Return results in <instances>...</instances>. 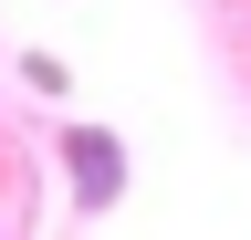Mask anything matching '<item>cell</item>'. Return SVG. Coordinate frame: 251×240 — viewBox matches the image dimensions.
Masks as SVG:
<instances>
[{
	"instance_id": "obj_1",
	"label": "cell",
	"mask_w": 251,
	"mask_h": 240,
	"mask_svg": "<svg viewBox=\"0 0 251 240\" xmlns=\"http://www.w3.org/2000/svg\"><path fill=\"white\" fill-rule=\"evenodd\" d=\"M52 167H63V188H74L84 219L126 209V188H136V146H126L105 115H63V126H52Z\"/></svg>"
},
{
	"instance_id": "obj_2",
	"label": "cell",
	"mask_w": 251,
	"mask_h": 240,
	"mask_svg": "<svg viewBox=\"0 0 251 240\" xmlns=\"http://www.w3.org/2000/svg\"><path fill=\"white\" fill-rule=\"evenodd\" d=\"M21 84H31V94H52V105H63V63H52V52H21Z\"/></svg>"
}]
</instances>
